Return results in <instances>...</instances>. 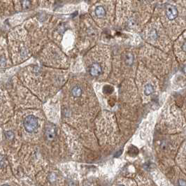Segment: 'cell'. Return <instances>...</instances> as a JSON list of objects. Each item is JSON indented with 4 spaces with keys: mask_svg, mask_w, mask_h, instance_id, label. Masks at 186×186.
I'll use <instances>...</instances> for the list:
<instances>
[{
    "mask_svg": "<svg viewBox=\"0 0 186 186\" xmlns=\"http://www.w3.org/2000/svg\"><path fill=\"white\" fill-rule=\"evenodd\" d=\"M143 93L145 96H150L154 93V86L150 82H147L143 85Z\"/></svg>",
    "mask_w": 186,
    "mask_h": 186,
    "instance_id": "obj_5",
    "label": "cell"
},
{
    "mask_svg": "<svg viewBox=\"0 0 186 186\" xmlns=\"http://www.w3.org/2000/svg\"><path fill=\"white\" fill-rule=\"evenodd\" d=\"M182 50L186 53V42H185V43L183 44V46H182Z\"/></svg>",
    "mask_w": 186,
    "mask_h": 186,
    "instance_id": "obj_8",
    "label": "cell"
},
{
    "mask_svg": "<svg viewBox=\"0 0 186 186\" xmlns=\"http://www.w3.org/2000/svg\"><path fill=\"white\" fill-rule=\"evenodd\" d=\"M166 15L167 18L169 20H173L176 19L179 15V11L173 5H168L166 9Z\"/></svg>",
    "mask_w": 186,
    "mask_h": 186,
    "instance_id": "obj_3",
    "label": "cell"
},
{
    "mask_svg": "<svg viewBox=\"0 0 186 186\" xmlns=\"http://www.w3.org/2000/svg\"><path fill=\"white\" fill-rule=\"evenodd\" d=\"M106 69V63L99 60H94L88 64V71L93 77H99Z\"/></svg>",
    "mask_w": 186,
    "mask_h": 186,
    "instance_id": "obj_1",
    "label": "cell"
},
{
    "mask_svg": "<svg viewBox=\"0 0 186 186\" xmlns=\"http://www.w3.org/2000/svg\"><path fill=\"white\" fill-rule=\"evenodd\" d=\"M183 72L186 74V65H185V67H183Z\"/></svg>",
    "mask_w": 186,
    "mask_h": 186,
    "instance_id": "obj_9",
    "label": "cell"
},
{
    "mask_svg": "<svg viewBox=\"0 0 186 186\" xmlns=\"http://www.w3.org/2000/svg\"><path fill=\"white\" fill-rule=\"evenodd\" d=\"M23 125L26 131L28 132H33L36 131L39 127V122L38 120L34 116H28L24 120Z\"/></svg>",
    "mask_w": 186,
    "mask_h": 186,
    "instance_id": "obj_2",
    "label": "cell"
},
{
    "mask_svg": "<svg viewBox=\"0 0 186 186\" xmlns=\"http://www.w3.org/2000/svg\"><path fill=\"white\" fill-rule=\"evenodd\" d=\"M83 94V89L79 85H75L71 90V94L74 98H78L81 97Z\"/></svg>",
    "mask_w": 186,
    "mask_h": 186,
    "instance_id": "obj_4",
    "label": "cell"
},
{
    "mask_svg": "<svg viewBox=\"0 0 186 186\" xmlns=\"http://www.w3.org/2000/svg\"><path fill=\"white\" fill-rule=\"evenodd\" d=\"M29 5H30L29 1H28V0H24V1H23V2H22V6H23V7L27 8Z\"/></svg>",
    "mask_w": 186,
    "mask_h": 186,
    "instance_id": "obj_7",
    "label": "cell"
},
{
    "mask_svg": "<svg viewBox=\"0 0 186 186\" xmlns=\"http://www.w3.org/2000/svg\"><path fill=\"white\" fill-rule=\"evenodd\" d=\"M95 13H96V15L97 17L101 18H103L106 15V11L104 9V8L102 6H99L96 8L95 9Z\"/></svg>",
    "mask_w": 186,
    "mask_h": 186,
    "instance_id": "obj_6",
    "label": "cell"
}]
</instances>
